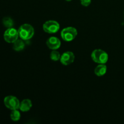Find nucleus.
Returning <instances> with one entry per match:
<instances>
[{
	"mask_svg": "<svg viewBox=\"0 0 124 124\" xmlns=\"http://www.w3.org/2000/svg\"><path fill=\"white\" fill-rule=\"evenodd\" d=\"M61 54L58 51H56V50H53L52 52L50 53V59L52 61H58V60H60L61 59Z\"/></svg>",
	"mask_w": 124,
	"mask_h": 124,
	"instance_id": "nucleus-14",
	"label": "nucleus"
},
{
	"mask_svg": "<svg viewBox=\"0 0 124 124\" xmlns=\"http://www.w3.org/2000/svg\"><path fill=\"white\" fill-rule=\"evenodd\" d=\"M2 24L5 27L7 28L13 27V21L9 17H5L2 19Z\"/></svg>",
	"mask_w": 124,
	"mask_h": 124,
	"instance_id": "nucleus-13",
	"label": "nucleus"
},
{
	"mask_svg": "<svg viewBox=\"0 0 124 124\" xmlns=\"http://www.w3.org/2000/svg\"><path fill=\"white\" fill-rule=\"evenodd\" d=\"M77 35V30L73 27H67L64 28L61 32V36L62 39L66 42H70L74 40Z\"/></svg>",
	"mask_w": 124,
	"mask_h": 124,
	"instance_id": "nucleus-3",
	"label": "nucleus"
},
{
	"mask_svg": "<svg viewBox=\"0 0 124 124\" xmlns=\"http://www.w3.org/2000/svg\"><path fill=\"white\" fill-rule=\"evenodd\" d=\"M80 1H81V4L85 7H87L89 6L92 2V0H80Z\"/></svg>",
	"mask_w": 124,
	"mask_h": 124,
	"instance_id": "nucleus-15",
	"label": "nucleus"
},
{
	"mask_svg": "<svg viewBox=\"0 0 124 124\" xmlns=\"http://www.w3.org/2000/svg\"><path fill=\"white\" fill-rule=\"evenodd\" d=\"M25 47V43L24 42V40L21 39H17L15 42L13 43V48L16 52H19V51L23 50Z\"/></svg>",
	"mask_w": 124,
	"mask_h": 124,
	"instance_id": "nucleus-11",
	"label": "nucleus"
},
{
	"mask_svg": "<svg viewBox=\"0 0 124 124\" xmlns=\"http://www.w3.org/2000/svg\"><path fill=\"white\" fill-rule=\"evenodd\" d=\"M19 37L18 31L13 27L8 28L4 33V39L8 43H13Z\"/></svg>",
	"mask_w": 124,
	"mask_h": 124,
	"instance_id": "nucleus-6",
	"label": "nucleus"
},
{
	"mask_svg": "<svg viewBox=\"0 0 124 124\" xmlns=\"http://www.w3.org/2000/svg\"><path fill=\"white\" fill-rule=\"evenodd\" d=\"M75 54L71 52H65L61 56L60 61L64 65H69L75 61Z\"/></svg>",
	"mask_w": 124,
	"mask_h": 124,
	"instance_id": "nucleus-7",
	"label": "nucleus"
},
{
	"mask_svg": "<svg viewBox=\"0 0 124 124\" xmlns=\"http://www.w3.org/2000/svg\"><path fill=\"white\" fill-rule=\"evenodd\" d=\"M92 59L96 63L105 64L108 60V55L106 52L101 49H96L93 51L91 54Z\"/></svg>",
	"mask_w": 124,
	"mask_h": 124,
	"instance_id": "nucleus-2",
	"label": "nucleus"
},
{
	"mask_svg": "<svg viewBox=\"0 0 124 124\" xmlns=\"http://www.w3.org/2000/svg\"><path fill=\"white\" fill-rule=\"evenodd\" d=\"M18 31L19 37L24 41L30 39L35 34L34 28L29 24H24L21 25Z\"/></svg>",
	"mask_w": 124,
	"mask_h": 124,
	"instance_id": "nucleus-1",
	"label": "nucleus"
},
{
	"mask_svg": "<svg viewBox=\"0 0 124 124\" xmlns=\"http://www.w3.org/2000/svg\"><path fill=\"white\" fill-rule=\"evenodd\" d=\"M107 71V67L105 64H99L94 69V74L96 76L101 77L105 75Z\"/></svg>",
	"mask_w": 124,
	"mask_h": 124,
	"instance_id": "nucleus-10",
	"label": "nucleus"
},
{
	"mask_svg": "<svg viewBox=\"0 0 124 124\" xmlns=\"http://www.w3.org/2000/svg\"><path fill=\"white\" fill-rule=\"evenodd\" d=\"M47 47L51 50H58L61 47V42L59 38L55 36H51L46 41Z\"/></svg>",
	"mask_w": 124,
	"mask_h": 124,
	"instance_id": "nucleus-8",
	"label": "nucleus"
},
{
	"mask_svg": "<svg viewBox=\"0 0 124 124\" xmlns=\"http://www.w3.org/2000/svg\"><path fill=\"white\" fill-rule=\"evenodd\" d=\"M42 28L45 32L49 34H53L56 33L59 31L60 29V25L56 21L49 20L44 23Z\"/></svg>",
	"mask_w": 124,
	"mask_h": 124,
	"instance_id": "nucleus-4",
	"label": "nucleus"
},
{
	"mask_svg": "<svg viewBox=\"0 0 124 124\" xmlns=\"http://www.w3.org/2000/svg\"><path fill=\"white\" fill-rule=\"evenodd\" d=\"M32 107V102L29 99H25L22 101L20 102L19 109L23 112L29 111Z\"/></svg>",
	"mask_w": 124,
	"mask_h": 124,
	"instance_id": "nucleus-9",
	"label": "nucleus"
},
{
	"mask_svg": "<svg viewBox=\"0 0 124 124\" xmlns=\"http://www.w3.org/2000/svg\"><path fill=\"white\" fill-rule=\"evenodd\" d=\"M4 105L7 108L11 110H17L19 108L20 102L19 99L13 96H6L4 99Z\"/></svg>",
	"mask_w": 124,
	"mask_h": 124,
	"instance_id": "nucleus-5",
	"label": "nucleus"
},
{
	"mask_svg": "<svg viewBox=\"0 0 124 124\" xmlns=\"http://www.w3.org/2000/svg\"><path fill=\"white\" fill-rule=\"evenodd\" d=\"M65 1H71V0H65Z\"/></svg>",
	"mask_w": 124,
	"mask_h": 124,
	"instance_id": "nucleus-16",
	"label": "nucleus"
},
{
	"mask_svg": "<svg viewBox=\"0 0 124 124\" xmlns=\"http://www.w3.org/2000/svg\"><path fill=\"white\" fill-rule=\"evenodd\" d=\"M10 118L13 121L16 122L18 121L21 118V113L19 111L17 110H12V112L10 113Z\"/></svg>",
	"mask_w": 124,
	"mask_h": 124,
	"instance_id": "nucleus-12",
	"label": "nucleus"
}]
</instances>
